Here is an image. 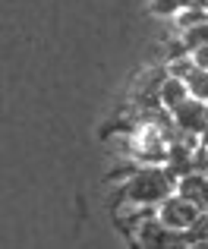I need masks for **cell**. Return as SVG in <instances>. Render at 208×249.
Segmentation results:
<instances>
[{
	"mask_svg": "<svg viewBox=\"0 0 208 249\" xmlns=\"http://www.w3.org/2000/svg\"><path fill=\"white\" fill-rule=\"evenodd\" d=\"M173 193H177V180L164 170V164H139L120 189L126 205H145V208H158Z\"/></svg>",
	"mask_w": 208,
	"mask_h": 249,
	"instance_id": "1",
	"label": "cell"
},
{
	"mask_svg": "<svg viewBox=\"0 0 208 249\" xmlns=\"http://www.w3.org/2000/svg\"><path fill=\"white\" fill-rule=\"evenodd\" d=\"M199 212H202V208H199V205H192L190 199H183L180 193L167 196V199L158 205V218L164 221L167 227H173V231H183V233L192 227V221L199 218Z\"/></svg>",
	"mask_w": 208,
	"mask_h": 249,
	"instance_id": "4",
	"label": "cell"
},
{
	"mask_svg": "<svg viewBox=\"0 0 208 249\" xmlns=\"http://www.w3.org/2000/svg\"><path fill=\"white\" fill-rule=\"evenodd\" d=\"M133 240H136L139 249H183L186 243H190L186 233L167 227L164 221L158 218V212L148 214V218H142L139 224L133 227Z\"/></svg>",
	"mask_w": 208,
	"mask_h": 249,
	"instance_id": "2",
	"label": "cell"
},
{
	"mask_svg": "<svg viewBox=\"0 0 208 249\" xmlns=\"http://www.w3.org/2000/svg\"><path fill=\"white\" fill-rule=\"evenodd\" d=\"M180 35L186 38V44H190V51H196L199 44H208V19L202 25H196V29H183Z\"/></svg>",
	"mask_w": 208,
	"mask_h": 249,
	"instance_id": "11",
	"label": "cell"
},
{
	"mask_svg": "<svg viewBox=\"0 0 208 249\" xmlns=\"http://www.w3.org/2000/svg\"><path fill=\"white\" fill-rule=\"evenodd\" d=\"M148 6H152L155 16H164V19H177L180 13L186 10V0H148Z\"/></svg>",
	"mask_w": 208,
	"mask_h": 249,
	"instance_id": "8",
	"label": "cell"
},
{
	"mask_svg": "<svg viewBox=\"0 0 208 249\" xmlns=\"http://www.w3.org/2000/svg\"><path fill=\"white\" fill-rule=\"evenodd\" d=\"M173 129L180 136H192L199 142H208V120H205V101L199 98H186L177 110H171Z\"/></svg>",
	"mask_w": 208,
	"mask_h": 249,
	"instance_id": "3",
	"label": "cell"
},
{
	"mask_svg": "<svg viewBox=\"0 0 208 249\" xmlns=\"http://www.w3.org/2000/svg\"><path fill=\"white\" fill-rule=\"evenodd\" d=\"M186 85H190V95L199 98V101H208V70H192L186 76Z\"/></svg>",
	"mask_w": 208,
	"mask_h": 249,
	"instance_id": "9",
	"label": "cell"
},
{
	"mask_svg": "<svg viewBox=\"0 0 208 249\" xmlns=\"http://www.w3.org/2000/svg\"><path fill=\"white\" fill-rule=\"evenodd\" d=\"M186 240H190V243H208V208L199 212V218L192 221V227L186 231Z\"/></svg>",
	"mask_w": 208,
	"mask_h": 249,
	"instance_id": "10",
	"label": "cell"
},
{
	"mask_svg": "<svg viewBox=\"0 0 208 249\" xmlns=\"http://www.w3.org/2000/svg\"><path fill=\"white\" fill-rule=\"evenodd\" d=\"M190 95V85H186V79H180V76H164V82H161V107L171 114V110H177L180 104L186 101Z\"/></svg>",
	"mask_w": 208,
	"mask_h": 249,
	"instance_id": "6",
	"label": "cell"
},
{
	"mask_svg": "<svg viewBox=\"0 0 208 249\" xmlns=\"http://www.w3.org/2000/svg\"><path fill=\"white\" fill-rule=\"evenodd\" d=\"M177 193L183 196V199H190L192 205L208 208V174H199V170H192L190 177H183V180L177 183Z\"/></svg>",
	"mask_w": 208,
	"mask_h": 249,
	"instance_id": "5",
	"label": "cell"
},
{
	"mask_svg": "<svg viewBox=\"0 0 208 249\" xmlns=\"http://www.w3.org/2000/svg\"><path fill=\"white\" fill-rule=\"evenodd\" d=\"M183 249H208V243H186Z\"/></svg>",
	"mask_w": 208,
	"mask_h": 249,
	"instance_id": "13",
	"label": "cell"
},
{
	"mask_svg": "<svg viewBox=\"0 0 208 249\" xmlns=\"http://www.w3.org/2000/svg\"><path fill=\"white\" fill-rule=\"evenodd\" d=\"M205 19H208V6H186L173 22H177V29L183 32V29H196V25H202Z\"/></svg>",
	"mask_w": 208,
	"mask_h": 249,
	"instance_id": "7",
	"label": "cell"
},
{
	"mask_svg": "<svg viewBox=\"0 0 208 249\" xmlns=\"http://www.w3.org/2000/svg\"><path fill=\"white\" fill-rule=\"evenodd\" d=\"M205 120H208V101H205Z\"/></svg>",
	"mask_w": 208,
	"mask_h": 249,
	"instance_id": "15",
	"label": "cell"
},
{
	"mask_svg": "<svg viewBox=\"0 0 208 249\" xmlns=\"http://www.w3.org/2000/svg\"><path fill=\"white\" fill-rule=\"evenodd\" d=\"M190 6H208V0H186Z\"/></svg>",
	"mask_w": 208,
	"mask_h": 249,
	"instance_id": "14",
	"label": "cell"
},
{
	"mask_svg": "<svg viewBox=\"0 0 208 249\" xmlns=\"http://www.w3.org/2000/svg\"><path fill=\"white\" fill-rule=\"evenodd\" d=\"M192 60H196L199 70H208V44H199V48L192 51Z\"/></svg>",
	"mask_w": 208,
	"mask_h": 249,
	"instance_id": "12",
	"label": "cell"
}]
</instances>
